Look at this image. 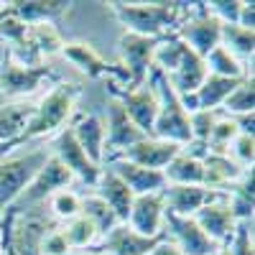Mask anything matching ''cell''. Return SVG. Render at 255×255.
<instances>
[{"instance_id":"cell-31","label":"cell","mask_w":255,"mask_h":255,"mask_svg":"<svg viewBox=\"0 0 255 255\" xmlns=\"http://www.w3.org/2000/svg\"><path fill=\"white\" fill-rule=\"evenodd\" d=\"M204 64H207V72L215 74V77H227V79H245V64L240 59L232 56L222 44L215 46L207 56H204Z\"/></svg>"},{"instance_id":"cell-38","label":"cell","mask_w":255,"mask_h":255,"mask_svg":"<svg viewBox=\"0 0 255 255\" xmlns=\"http://www.w3.org/2000/svg\"><path fill=\"white\" fill-rule=\"evenodd\" d=\"M240 5H243V0H209V3H204V8L215 15L222 26L238 23Z\"/></svg>"},{"instance_id":"cell-33","label":"cell","mask_w":255,"mask_h":255,"mask_svg":"<svg viewBox=\"0 0 255 255\" xmlns=\"http://www.w3.org/2000/svg\"><path fill=\"white\" fill-rule=\"evenodd\" d=\"M238 135H240V133H238L235 120H232L230 115H220L217 123H215V128H212L209 138H207L209 153H227L230 145H232V140H235Z\"/></svg>"},{"instance_id":"cell-4","label":"cell","mask_w":255,"mask_h":255,"mask_svg":"<svg viewBox=\"0 0 255 255\" xmlns=\"http://www.w3.org/2000/svg\"><path fill=\"white\" fill-rule=\"evenodd\" d=\"M77 97H79V87L77 84H56V87L36 105V110L26 125L23 135H20V145L33 140V138H44V135H51L56 133L59 128L67 123L74 113V105H77Z\"/></svg>"},{"instance_id":"cell-21","label":"cell","mask_w":255,"mask_h":255,"mask_svg":"<svg viewBox=\"0 0 255 255\" xmlns=\"http://www.w3.org/2000/svg\"><path fill=\"white\" fill-rule=\"evenodd\" d=\"M33 110H36V105L26 100H15L0 108V153L20 145V135H23Z\"/></svg>"},{"instance_id":"cell-19","label":"cell","mask_w":255,"mask_h":255,"mask_svg":"<svg viewBox=\"0 0 255 255\" xmlns=\"http://www.w3.org/2000/svg\"><path fill=\"white\" fill-rule=\"evenodd\" d=\"M0 5L18 20H23L26 26H33V23H54L56 18L67 15L74 3H67V0H13V3H0Z\"/></svg>"},{"instance_id":"cell-46","label":"cell","mask_w":255,"mask_h":255,"mask_svg":"<svg viewBox=\"0 0 255 255\" xmlns=\"http://www.w3.org/2000/svg\"><path fill=\"white\" fill-rule=\"evenodd\" d=\"M0 250H5V230L0 225Z\"/></svg>"},{"instance_id":"cell-29","label":"cell","mask_w":255,"mask_h":255,"mask_svg":"<svg viewBox=\"0 0 255 255\" xmlns=\"http://www.w3.org/2000/svg\"><path fill=\"white\" fill-rule=\"evenodd\" d=\"M82 217H87L92 225H95V230H97V235H108V232H113L120 222H118V217H115V212L105 204L95 191L92 194H87V197H82V212H79Z\"/></svg>"},{"instance_id":"cell-1","label":"cell","mask_w":255,"mask_h":255,"mask_svg":"<svg viewBox=\"0 0 255 255\" xmlns=\"http://www.w3.org/2000/svg\"><path fill=\"white\" fill-rule=\"evenodd\" d=\"M113 15L128 33H138L148 38L171 36L179 23L191 13L186 3H108Z\"/></svg>"},{"instance_id":"cell-47","label":"cell","mask_w":255,"mask_h":255,"mask_svg":"<svg viewBox=\"0 0 255 255\" xmlns=\"http://www.w3.org/2000/svg\"><path fill=\"white\" fill-rule=\"evenodd\" d=\"M0 255H10V250H0Z\"/></svg>"},{"instance_id":"cell-9","label":"cell","mask_w":255,"mask_h":255,"mask_svg":"<svg viewBox=\"0 0 255 255\" xmlns=\"http://www.w3.org/2000/svg\"><path fill=\"white\" fill-rule=\"evenodd\" d=\"M51 77H54V69L46 67V64L26 67V64H18L8 51L3 64H0V92L13 100H26Z\"/></svg>"},{"instance_id":"cell-26","label":"cell","mask_w":255,"mask_h":255,"mask_svg":"<svg viewBox=\"0 0 255 255\" xmlns=\"http://www.w3.org/2000/svg\"><path fill=\"white\" fill-rule=\"evenodd\" d=\"M202 166H204V186L207 189H217V191L230 189L245 174V168L238 166L227 153H209L202 161Z\"/></svg>"},{"instance_id":"cell-7","label":"cell","mask_w":255,"mask_h":255,"mask_svg":"<svg viewBox=\"0 0 255 255\" xmlns=\"http://www.w3.org/2000/svg\"><path fill=\"white\" fill-rule=\"evenodd\" d=\"M184 44L199 54L202 59L215 49L220 46V38H222V23L212 15L204 3H194V8H191V13L179 23V28L174 31Z\"/></svg>"},{"instance_id":"cell-42","label":"cell","mask_w":255,"mask_h":255,"mask_svg":"<svg viewBox=\"0 0 255 255\" xmlns=\"http://www.w3.org/2000/svg\"><path fill=\"white\" fill-rule=\"evenodd\" d=\"M232 120H235V125H238V133H240V135H253V138H255V113L235 115Z\"/></svg>"},{"instance_id":"cell-6","label":"cell","mask_w":255,"mask_h":255,"mask_svg":"<svg viewBox=\"0 0 255 255\" xmlns=\"http://www.w3.org/2000/svg\"><path fill=\"white\" fill-rule=\"evenodd\" d=\"M156 46L158 38L123 31V36L118 38V54H120V67L128 74V87H140L148 82V74L153 69Z\"/></svg>"},{"instance_id":"cell-11","label":"cell","mask_w":255,"mask_h":255,"mask_svg":"<svg viewBox=\"0 0 255 255\" xmlns=\"http://www.w3.org/2000/svg\"><path fill=\"white\" fill-rule=\"evenodd\" d=\"M51 156H54L56 161H61L64 168H67L72 176L82 179L87 186L95 189V184H97V179H100V174H102V166H97V163H92V161L87 158V153L79 148V143L74 140V135H72L69 128H64V130L56 135V140H54V153H51Z\"/></svg>"},{"instance_id":"cell-34","label":"cell","mask_w":255,"mask_h":255,"mask_svg":"<svg viewBox=\"0 0 255 255\" xmlns=\"http://www.w3.org/2000/svg\"><path fill=\"white\" fill-rule=\"evenodd\" d=\"M61 232H64V238H67V243H69L72 250L90 248V245L97 240V230H95V225H92L87 217H82V215L74 217V220H69L67 227H61Z\"/></svg>"},{"instance_id":"cell-20","label":"cell","mask_w":255,"mask_h":255,"mask_svg":"<svg viewBox=\"0 0 255 255\" xmlns=\"http://www.w3.org/2000/svg\"><path fill=\"white\" fill-rule=\"evenodd\" d=\"M95 194L108 204L113 212H115V217L120 225L128 222V215H130V207H133V191L125 186V181L113 171V168H102V174L95 184Z\"/></svg>"},{"instance_id":"cell-32","label":"cell","mask_w":255,"mask_h":255,"mask_svg":"<svg viewBox=\"0 0 255 255\" xmlns=\"http://www.w3.org/2000/svg\"><path fill=\"white\" fill-rule=\"evenodd\" d=\"M222 110L230 118L245 115V113H255V84H253V77H245L238 87L230 92V97L222 105Z\"/></svg>"},{"instance_id":"cell-40","label":"cell","mask_w":255,"mask_h":255,"mask_svg":"<svg viewBox=\"0 0 255 255\" xmlns=\"http://www.w3.org/2000/svg\"><path fill=\"white\" fill-rule=\"evenodd\" d=\"M227 245H230V255H255L250 222H238L235 235H232V240Z\"/></svg>"},{"instance_id":"cell-23","label":"cell","mask_w":255,"mask_h":255,"mask_svg":"<svg viewBox=\"0 0 255 255\" xmlns=\"http://www.w3.org/2000/svg\"><path fill=\"white\" fill-rule=\"evenodd\" d=\"M69 130H72L74 140L79 143V148L87 153V158L92 163L102 166V161H105V123H102V118L82 115Z\"/></svg>"},{"instance_id":"cell-27","label":"cell","mask_w":255,"mask_h":255,"mask_svg":"<svg viewBox=\"0 0 255 255\" xmlns=\"http://www.w3.org/2000/svg\"><path fill=\"white\" fill-rule=\"evenodd\" d=\"M243 79H227V77H215L207 74V79L202 82V87L197 90V102L199 110H220L225 100L230 97V92L238 87Z\"/></svg>"},{"instance_id":"cell-5","label":"cell","mask_w":255,"mask_h":255,"mask_svg":"<svg viewBox=\"0 0 255 255\" xmlns=\"http://www.w3.org/2000/svg\"><path fill=\"white\" fill-rule=\"evenodd\" d=\"M46 148H36L23 156H13L0 161V212L13 207V202L28 189L33 176L41 171V166L49 161Z\"/></svg>"},{"instance_id":"cell-48","label":"cell","mask_w":255,"mask_h":255,"mask_svg":"<svg viewBox=\"0 0 255 255\" xmlns=\"http://www.w3.org/2000/svg\"><path fill=\"white\" fill-rule=\"evenodd\" d=\"M77 255H97V253H77Z\"/></svg>"},{"instance_id":"cell-22","label":"cell","mask_w":255,"mask_h":255,"mask_svg":"<svg viewBox=\"0 0 255 255\" xmlns=\"http://www.w3.org/2000/svg\"><path fill=\"white\" fill-rule=\"evenodd\" d=\"M113 171L125 181V186L133 191V197H140V194H158V191L166 189V179H163V171H151V168H143V166H135L125 158H118L113 163Z\"/></svg>"},{"instance_id":"cell-14","label":"cell","mask_w":255,"mask_h":255,"mask_svg":"<svg viewBox=\"0 0 255 255\" xmlns=\"http://www.w3.org/2000/svg\"><path fill=\"white\" fill-rule=\"evenodd\" d=\"M225 197V191L217 189H207V186H189V184H168L163 189V199H166V212L179 217H194L202 207L209 202H215Z\"/></svg>"},{"instance_id":"cell-28","label":"cell","mask_w":255,"mask_h":255,"mask_svg":"<svg viewBox=\"0 0 255 255\" xmlns=\"http://www.w3.org/2000/svg\"><path fill=\"white\" fill-rule=\"evenodd\" d=\"M163 179L168 184H189V186H204V166L202 161L189 158L186 153H179L171 163L163 168Z\"/></svg>"},{"instance_id":"cell-18","label":"cell","mask_w":255,"mask_h":255,"mask_svg":"<svg viewBox=\"0 0 255 255\" xmlns=\"http://www.w3.org/2000/svg\"><path fill=\"white\" fill-rule=\"evenodd\" d=\"M179 153H181V145L176 143H168L161 138H140L130 148H125L120 158L130 161L135 166H143V168H151V171H163Z\"/></svg>"},{"instance_id":"cell-25","label":"cell","mask_w":255,"mask_h":255,"mask_svg":"<svg viewBox=\"0 0 255 255\" xmlns=\"http://www.w3.org/2000/svg\"><path fill=\"white\" fill-rule=\"evenodd\" d=\"M207 74L209 72H207L204 59L199 54H194L191 49H186V54L179 61V67L171 74H166V79H168V84H171V90L176 95H189V92H197L202 87Z\"/></svg>"},{"instance_id":"cell-2","label":"cell","mask_w":255,"mask_h":255,"mask_svg":"<svg viewBox=\"0 0 255 255\" xmlns=\"http://www.w3.org/2000/svg\"><path fill=\"white\" fill-rule=\"evenodd\" d=\"M3 230L5 250H10V255H41V245L49 232L56 230V225L46 215V209H38V204L33 209L8 207Z\"/></svg>"},{"instance_id":"cell-24","label":"cell","mask_w":255,"mask_h":255,"mask_svg":"<svg viewBox=\"0 0 255 255\" xmlns=\"http://www.w3.org/2000/svg\"><path fill=\"white\" fill-rule=\"evenodd\" d=\"M163 238H166V232L153 235V238H143L128 225H118L113 232L105 235V250H110V255H148Z\"/></svg>"},{"instance_id":"cell-15","label":"cell","mask_w":255,"mask_h":255,"mask_svg":"<svg viewBox=\"0 0 255 255\" xmlns=\"http://www.w3.org/2000/svg\"><path fill=\"white\" fill-rule=\"evenodd\" d=\"M194 222L202 227V232L215 245H227L232 240V235H235V227H238V220L227 204V191H225V197L202 207L194 215Z\"/></svg>"},{"instance_id":"cell-41","label":"cell","mask_w":255,"mask_h":255,"mask_svg":"<svg viewBox=\"0 0 255 255\" xmlns=\"http://www.w3.org/2000/svg\"><path fill=\"white\" fill-rule=\"evenodd\" d=\"M69 253H72V248H69L67 238H64L61 227L51 230L44 240V245H41V255H69Z\"/></svg>"},{"instance_id":"cell-13","label":"cell","mask_w":255,"mask_h":255,"mask_svg":"<svg viewBox=\"0 0 255 255\" xmlns=\"http://www.w3.org/2000/svg\"><path fill=\"white\" fill-rule=\"evenodd\" d=\"M74 181V176L64 168L61 161H56L54 156H49V161L41 166V171L33 176V181L28 184V189L20 194V204L26 207H36L41 202H46L49 197H54L56 191L61 189H69V184Z\"/></svg>"},{"instance_id":"cell-3","label":"cell","mask_w":255,"mask_h":255,"mask_svg":"<svg viewBox=\"0 0 255 255\" xmlns=\"http://www.w3.org/2000/svg\"><path fill=\"white\" fill-rule=\"evenodd\" d=\"M151 87L156 90L158 97V118L153 125V135L151 138H161L176 145H186L191 140V125H189V113L181 108L179 95L171 90L166 74L158 72L156 67L151 69Z\"/></svg>"},{"instance_id":"cell-39","label":"cell","mask_w":255,"mask_h":255,"mask_svg":"<svg viewBox=\"0 0 255 255\" xmlns=\"http://www.w3.org/2000/svg\"><path fill=\"white\" fill-rule=\"evenodd\" d=\"M220 113L217 110H197L189 115V125H191V138H199V140H207L212 128H215Z\"/></svg>"},{"instance_id":"cell-37","label":"cell","mask_w":255,"mask_h":255,"mask_svg":"<svg viewBox=\"0 0 255 255\" xmlns=\"http://www.w3.org/2000/svg\"><path fill=\"white\" fill-rule=\"evenodd\" d=\"M227 156L235 161L238 166L250 168L253 161H255V138H253V135H238L235 140H232Z\"/></svg>"},{"instance_id":"cell-43","label":"cell","mask_w":255,"mask_h":255,"mask_svg":"<svg viewBox=\"0 0 255 255\" xmlns=\"http://www.w3.org/2000/svg\"><path fill=\"white\" fill-rule=\"evenodd\" d=\"M238 26H243V28H250V31H255V8H253V3H248V0H243V5H240Z\"/></svg>"},{"instance_id":"cell-30","label":"cell","mask_w":255,"mask_h":255,"mask_svg":"<svg viewBox=\"0 0 255 255\" xmlns=\"http://www.w3.org/2000/svg\"><path fill=\"white\" fill-rule=\"evenodd\" d=\"M220 44L235 56V59H253L255 54V31L250 28H243L238 23H230V26H222V38Z\"/></svg>"},{"instance_id":"cell-35","label":"cell","mask_w":255,"mask_h":255,"mask_svg":"<svg viewBox=\"0 0 255 255\" xmlns=\"http://www.w3.org/2000/svg\"><path fill=\"white\" fill-rule=\"evenodd\" d=\"M49 207H51V215L56 220L69 222V220L79 217V212H82V197L77 194V191H72V189H61V191H56L54 197H49Z\"/></svg>"},{"instance_id":"cell-8","label":"cell","mask_w":255,"mask_h":255,"mask_svg":"<svg viewBox=\"0 0 255 255\" xmlns=\"http://www.w3.org/2000/svg\"><path fill=\"white\" fill-rule=\"evenodd\" d=\"M110 97H115L123 105V110L128 113V118L133 120V125L143 135L148 138L153 135V125L158 118V97H156V90L151 87V82L140 84V87H128V90H120L115 82H110Z\"/></svg>"},{"instance_id":"cell-10","label":"cell","mask_w":255,"mask_h":255,"mask_svg":"<svg viewBox=\"0 0 255 255\" xmlns=\"http://www.w3.org/2000/svg\"><path fill=\"white\" fill-rule=\"evenodd\" d=\"M61 56L67 59L69 64H74V67L87 74L90 79H102V77H110V82L120 79L125 87H128V74L125 69L120 67V64H108V59H105L92 44H87V41H64L61 46Z\"/></svg>"},{"instance_id":"cell-45","label":"cell","mask_w":255,"mask_h":255,"mask_svg":"<svg viewBox=\"0 0 255 255\" xmlns=\"http://www.w3.org/2000/svg\"><path fill=\"white\" fill-rule=\"evenodd\" d=\"M212 255H230V245H220L215 253H212Z\"/></svg>"},{"instance_id":"cell-17","label":"cell","mask_w":255,"mask_h":255,"mask_svg":"<svg viewBox=\"0 0 255 255\" xmlns=\"http://www.w3.org/2000/svg\"><path fill=\"white\" fill-rule=\"evenodd\" d=\"M163 225L174 235L171 243L181 250V255H212V253L220 248V245H215L204 235L202 227L194 222V217H179V215L166 212Z\"/></svg>"},{"instance_id":"cell-36","label":"cell","mask_w":255,"mask_h":255,"mask_svg":"<svg viewBox=\"0 0 255 255\" xmlns=\"http://www.w3.org/2000/svg\"><path fill=\"white\" fill-rule=\"evenodd\" d=\"M26 31H28V26L23 20H18L15 15H10L8 10H3V5H0V36L15 46L13 51L26 46Z\"/></svg>"},{"instance_id":"cell-44","label":"cell","mask_w":255,"mask_h":255,"mask_svg":"<svg viewBox=\"0 0 255 255\" xmlns=\"http://www.w3.org/2000/svg\"><path fill=\"white\" fill-rule=\"evenodd\" d=\"M148 255H181V250H179L171 240H168V235H166V238H163L151 253H148Z\"/></svg>"},{"instance_id":"cell-16","label":"cell","mask_w":255,"mask_h":255,"mask_svg":"<svg viewBox=\"0 0 255 255\" xmlns=\"http://www.w3.org/2000/svg\"><path fill=\"white\" fill-rule=\"evenodd\" d=\"M163 217H166L163 191H158V194H140L133 199L130 215H128L125 225L143 238H153L163 232Z\"/></svg>"},{"instance_id":"cell-12","label":"cell","mask_w":255,"mask_h":255,"mask_svg":"<svg viewBox=\"0 0 255 255\" xmlns=\"http://www.w3.org/2000/svg\"><path fill=\"white\" fill-rule=\"evenodd\" d=\"M102 123H105V156L108 153H123L125 148H130L140 138H148L133 125V120L128 118V113L123 110V105L115 97L108 100V110H105Z\"/></svg>"}]
</instances>
